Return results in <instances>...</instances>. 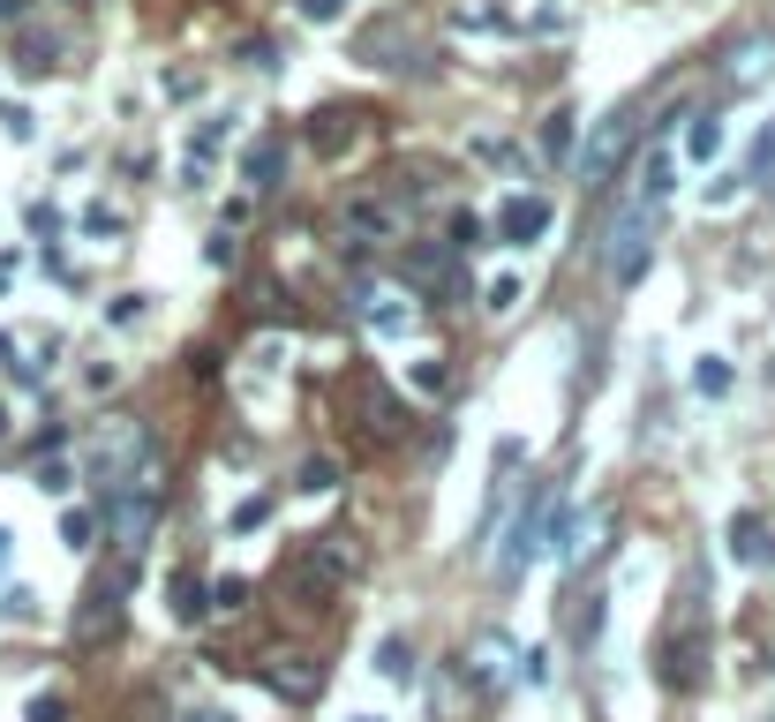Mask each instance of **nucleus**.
Here are the masks:
<instances>
[{
	"instance_id": "1",
	"label": "nucleus",
	"mask_w": 775,
	"mask_h": 722,
	"mask_svg": "<svg viewBox=\"0 0 775 722\" xmlns=\"http://www.w3.org/2000/svg\"><path fill=\"white\" fill-rule=\"evenodd\" d=\"M708 655H715V633H708V610H678L670 633L655 647V670L670 692H700L708 685Z\"/></svg>"
},
{
	"instance_id": "2",
	"label": "nucleus",
	"mask_w": 775,
	"mask_h": 722,
	"mask_svg": "<svg viewBox=\"0 0 775 722\" xmlns=\"http://www.w3.org/2000/svg\"><path fill=\"white\" fill-rule=\"evenodd\" d=\"M346 572H354V542H346V535H316V542H302V557L287 564V588H294L309 610H324V602L346 588Z\"/></svg>"
},
{
	"instance_id": "3",
	"label": "nucleus",
	"mask_w": 775,
	"mask_h": 722,
	"mask_svg": "<svg viewBox=\"0 0 775 722\" xmlns=\"http://www.w3.org/2000/svg\"><path fill=\"white\" fill-rule=\"evenodd\" d=\"M633 136H641V121H633V106H617V114H603V121L588 128V143L572 151V173H580L588 188H610V173L625 166Z\"/></svg>"
},
{
	"instance_id": "4",
	"label": "nucleus",
	"mask_w": 775,
	"mask_h": 722,
	"mask_svg": "<svg viewBox=\"0 0 775 722\" xmlns=\"http://www.w3.org/2000/svg\"><path fill=\"white\" fill-rule=\"evenodd\" d=\"M143 467H151V437H143V422H114L98 444H90V460H84V474L106 489V497H114L129 474H143Z\"/></svg>"
},
{
	"instance_id": "5",
	"label": "nucleus",
	"mask_w": 775,
	"mask_h": 722,
	"mask_svg": "<svg viewBox=\"0 0 775 722\" xmlns=\"http://www.w3.org/2000/svg\"><path fill=\"white\" fill-rule=\"evenodd\" d=\"M550 482H535L527 497H519V511H513V527H505V550H497V572H527L535 564V550L550 542Z\"/></svg>"
},
{
	"instance_id": "6",
	"label": "nucleus",
	"mask_w": 775,
	"mask_h": 722,
	"mask_svg": "<svg viewBox=\"0 0 775 722\" xmlns=\"http://www.w3.org/2000/svg\"><path fill=\"white\" fill-rule=\"evenodd\" d=\"M647 249H655V212H641V204H633V212L610 218L603 263H610V279H617V287H633V279L647 271Z\"/></svg>"
},
{
	"instance_id": "7",
	"label": "nucleus",
	"mask_w": 775,
	"mask_h": 722,
	"mask_svg": "<svg viewBox=\"0 0 775 722\" xmlns=\"http://www.w3.org/2000/svg\"><path fill=\"white\" fill-rule=\"evenodd\" d=\"M340 241L354 256L362 249H391V241H399V204H385V196H346L340 204Z\"/></svg>"
},
{
	"instance_id": "8",
	"label": "nucleus",
	"mask_w": 775,
	"mask_h": 722,
	"mask_svg": "<svg viewBox=\"0 0 775 722\" xmlns=\"http://www.w3.org/2000/svg\"><path fill=\"white\" fill-rule=\"evenodd\" d=\"M129 572H136V564H114L106 580H90L84 610H76V639H84V647H98V639L121 633V588H129Z\"/></svg>"
},
{
	"instance_id": "9",
	"label": "nucleus",
	"mask_w": 775,
	"mask_h": 722,
	"mask_svg": "<svg viewBox=\"0 0 775 722\" xmlns=\"http://www.w3.org/2000/svg\"><path fill=\"white\" fill-rule=\"evenodd\" d=\"M354 407H362V422H369V437H377V444H399V437L415 429V422H407V399H399L385 377H369V369L354 377Z\"/></svg>"
},
{
	"instance_id": "10",
	"label": "nucleus",
	"mask_w": 775,
	"mask_h": 722,
	"mask_svg": "<svg viewBox=\"0 0 775 722\" xmlns=\"http://www.w3.org/2000/svg\"><path fill=\"white\" fill-rule=\"evenodd\" d=\"M452 241H407V256H399V279L415 287V294H430V301H444L460 279H452Z\"/></svg>"
},
{
	"instance_id": "11",
	"label": "nucleus",
	"mask_w": 775,
	"mask_h": 722,
	"mask_svg": "<svg viewBox=\"0 0 775 722\" xmlns=\"http://www.w3.org/2000/svg\"><path fill=\"white\" fill-rule=\"evenodd\" d=\"M550 196H535V188H527V196H505V212H497V241H505V249H535V241H542V234H550Z\"/></svg>"
},
{
	"instance_id": "12",
	"label": "nucleus",
	"mask_w": 775,
	"mask_h": 722,
	"mask_svg": "<svg viewBox=\"0 0 775 722\" xmlns=\"http://www.w3.org/2000/svg\"><path fill=\"white\" fill-rule=\"evenodd\" d=\"M362 61H369V68H422L430 53L407 39L399 23H369V31H362Z\"/></svg>"
},
{
	"instance_id": "13",
	"label": "nucleus",
	"mask_w": 775,
	"mask_h": 722,
	"mask_svg": "<svg viewBox=\"0 0 775 722\" xmlns=\"http://www.w3.org/2000/svg\"><path fill=\"white\" fill-rule=\"evenodd\" d=\"M166 610H173V625H204V617H212V588H204V572L173 564V572H166Z\"/></svg>"
},
{
	"instance_id": "14",
	"label": "nucleus",
	"mask_w": 775,
	"mask_h": 722,
	"mask_svg": "<svg viewBox=\"0 0 775 722\" xmlns=\"http://www.w3.org/2000/svg\"><path fill=\"white\" fill-rule=\"evenodd\" d=\"M354 136H362V114H354V106H324V114H309V151H324V159H340Z\"/></svg>"
},
{
	"instance_id": "15",
	"label": "nucleus",
	"mask_w": 775,
	"mask_h": 722,
	"mask_svg": "<svg viewBox=\"0 0 775 722\" xmlns=\"http://www.w3.org/2000/svg\"><path fill=\"white\" fill-rule=\"evenodd\" d=\"M263 678H271V692H287V700H316L324 692V662L316 655H279Z\"/></svg>"
},
{
	"instance_id": "16",
	"label": "nucleus",
	"mask_w": 775,
	"mask_h": 722,
	"mask_svg": "<svg viewBox=\"0 0 775 722\" xmlns=\"http://www.w3.org/2000/svg\"><path fill=\"white\" fill-rule=\"evenodd\" d=\"M354 309L369 316V332H377V340H407V324H415V309H407L399 294H377V287H362V301H354Z\"/></svg>"
},
{
	"instance_id": "17",
	"label": "nucleus",
	"mask_w": 775,
	"mask_h": 722,
	"mask_svg": "<svg viewBox=\"0 0 775 722\" xmlns=\"http://www.w3.org/2000/svg\"><path fill=\"white\" fill-rule=\"evenodd\" d=\"M279 166H287V136H263L257 151L241 159V181L249 188H279Z\"/></svg>"
},
{
	"instance_id": "18",
	"label": "nucleus",
	"mask_w": 775,
	"mask_h": 722,
	"mask_svg": "<svg viewBox=\"0 0 775 722\" xmlns=\"http://www.w3.org/2000/svg\"><path fill=\"white\" fill-rule=\"evenodd\" d=\"M15 61H23L31 76H45V68H61V39H53V31H31V23H23V31H15Z\"/></svg>"
},
{
	"instance_id": "19",
	"label": "nucleus",
	"mask_w": 775,
	"mask_h": 722,
	"mask_svg": "<svg viewBox=\"0 0 775 722\" xmlns=\"http://www.w3.org/2000/svg\"><path fill=\"white\" fill-rule=\"evenodd\" d=\"M377 678H385V685H415V647H407L399 633L377 639Z\"/></svg>"
},
{
	"instance_id": "20",
	"label": "nucleus",
	"mask_w": 775,
	"mask_h": 722,
	"mask_svg": "<svg viewBox=\"0 0 775 722\" xmlns=\"http://www.w3.org/2000/svg\"><path fill=\"white\" fill-rule=\"evenodd\" d=\"M731 384H738V369L723 354H700V362H692V391H700V399H731Z\"/></svg>"
},
{
	"instance_id": "21",
	"label": "nucleus",
	"mask_w": 775,
	"mask_h": 722,
	"mask_svg": "<svg viewBox=\"0 0 775 722\" xmlns=\"http://www.w3.org/2000/svg\"><path fill=\"white\" fill-rule=\"evenodd\" d=\"M670 151H655V159H647L641 166V188H633V204H641V212H655V204H663V196H670Z\"/></svg>"
},
{
	"instance_id": "22",
	"label": "nucleus",
	"mask_w": 775,
	"mask_h": 722,
	"mask_svg": "<svg viewBox=\"0 0 775 722\" xmlns=\"http://www.w3.org/2000/svg\"><path fill=\"white\" fill-rule=\"evenodd\" d=\"M715 151H723V121H715V114H692V121H686V159L708 166Z\"/></svg>"
},
{
	"instance_id": "23",
	"label": "nucleus",
	"mask_w": 775,
	"mask_h": 722,
	"mask_svg": "<svg viewBox=\"0 0 775 722\" xmlns=\"http://www.w3.org/2000/svg\"><path fill=\"white\" fill-rule=\"evenodd\" d=\"M519 294H527V279H519V271H497V279L482 287V309H489V316H513Z\"/></svg>"
},
{
	"instance_id": "24",
	"label": "nucleus",
	"mask_w": 775,
	"mask_h": 722,
	"mask_svg": "<svg viewBox=\"0 0 775 722\" xmlns=\"http://www.w3.org/2000/svg\"><path fill=\"white\" fill-rule=\"evenodd\" d=\"M0 136H8V143H39V114H31L23 98H8V106H0Z\"/></svg>"
},
{
	"instance_id": "25",
	"label": "nucleus",
	"mask_w": 775,
	"mask_h": 722,
	"mask_svg": "<svg viewBox=\"0 0 775 722\" xmlns=\"http://www.w3.org/2000/svg\"><path fill=\"white\" fill-rule=\"evenodd\" d=\"M143 316H151V294H114L106 301V324H114V332H136Z\"/></svg>"
},
{
	"instance_id": "26",
	"label": "nucleus",
	"mask_w": 775,
	"mask_h": 722,
	"mask_svg": "<svg viewBox=\"0 0 775 722\" xmlns=\"http://www.w3.org/2000/svg\"><path fill=\"white\" fill-rule=\"evenodd\" d=\"M415 391H422V399H444V391H452V369H444V354H422V362H415Z\"/></svg>"
},
{
	"instance_id": "27",
	"label": "nucleus",
	"mask_w": 775,
	"mask_h": 722,
	"mask_svg": "<svg viewBox=\"0 0 775 722\" xmlns=\"http://www.w3.org/2000/svg\"><path fill=\"white\" fill-rule=\"evenodd\" d=\"M603 617H610V602H603V595H588V610L572 617V639H580V647H595V639H603Z\"/></svg>"
},
{
	"instance_id": "28",
	"label": "nucleus",
	"mask_w": 775,
	"mask_h": 722,
	"mask_svg": "<svg viewBox=\"0 0 775 722\" xmlns=\"http://www.w3.org/2000/svg\"><path fill=\"white\" fill-rule=\"evenodd\" d=\"M0 617H8V625H39V595H31V588H8V595H0Z\"/></svg>"
},
{
	"instance_id": "29",
	"label": "nucleus",
	"mask_w": 775,
	"mask_h": 722,
	"mask_svg": "<svg viewBox=\"0 0 775 722\" xmlns=\"http://www.w3.org/2000/svg\"><path fill=\"white\" fill-rule=\"evenodd\" d=\"M332 482H340V467H332V460H302V474H294V489H309V497H324Z\"/></svg>"
},
{
	"instance_id": "30",
	"label": "nucleus",
	"mask_w": 775,
	"mask_h": 722,
	"mask_svg": "<svg viewBox=\"0 0 775 722\" xmlns=\"http://www.w3.org/2000/svg\"><path fill=\"white\" fill-rule=\"evenodd\" d=\"M542 151H550V159H572V114H550V121H542Z\"/></svg>"
},
{
	"instance_id": "31",
	"label": "nucleus",
	"mask_w": 775,
	"mask_h": 722,
	"mask_svg": "<svg viewBox=\"0 0 775 722\" xmlns=\"http://www.w3.org/2000/svg\"><path fill=\"white\" fill-rule=\"evenodd\" d=\"M204 263H212V271H234V263H241V241H234V234L218 226L212 241H204Z\"/></svg>"
},
{
	"instance_id": "32",
	"label": "nucleus",
	"mask_w": 775,
	"mask_h": 722,
	"mask_svg": "<svg viewBox=\"0 0 775 722\" xmlns=\"http://www.w3.org/2000/svg\"><path fill=\"white\" fill-rule=\"evenodd\" d=\"M90 535H98L90 511H61V542H68V550H90Z\"/></svg>"
},
{
	"instance_id": "33",
	"label": "nucleus",
	"mask_w": 775,
	"mask_h": 722,
	"mask_svg": "<svg viewBox=\"0 0 775 722\" xmlns=\"http://www.w3.org/2000/svg\"><path fill=\"white\" fill-rule=\"evenodd\" d=\"M84 234H90V241H121V212L90 204V212H84Z\"/></svg>"
},
{
	"instance_id": "34",
	"label": "nucleus",
	"mask_w": 775,
	"mask_h": 722,
	"mask_svg": "<svg viewBox=\"0 0 775 722\" xmlns=\"http://www.w3.org/2000/svg\"><path fill=\"white\" fill-rule=\"evenodd\" d=\"M23 722H68V700H61V692H39V700L23 708Z\"/></svg>"
},
{
	"instance_id": "35",
	"label": "nucleus",
	"mask_w": 775,
	"mask_h": 722,
	"mask_svg": "<svg viewBox=\"0 0 775 722\" xmlns=\"http://www.w3.org/2000/svg\"><path fill=\"white\" fill-rule=\"evenodd\" d=\"M294 15H302V23H340L346 0H294Z\"/></svg>"
},
{
	"instance_id": "36",
	"label": "nucleus",
	"mask_w": 775,
	"mask_h": 722,
	"mask_svg": "<svg viewBox=\"0 0 775 722\" xmlns=\"http://www.w3.org/2000/svg\"><path fill=\"white\" fill-rule=\"evenodd\" d=\"M482 234H489V226H482L474 212H460V218H452V249H482Z\"/></svg>"
},
{
	"instance_id": "37",
	"label": "nucleus",
	"mask_w": 775,
	"mask_h": 722,
	"mask_svg": "<svg viewBox=\"0 0 775 722\" xmlns=\"http://www.w3.org/2000/svg\"><path fill=\"white\" fill-rule=\"evenodd\" d=\"M68 482H76V474H68V460H45V467H39V489H45V497H68Z\"/></svg>"
},
{
	"instance_id": "38",
	"label": "nucleus",
	"mask_w": 775,
	"mask_h": 722,
	"mask_svg": "<svg viewBox=\"0 0 775 722\" xmlns=\"http://www.w3.org/2000/svg\"><path fill=\"white\" fill-rule=\"evenodd\" d=\"M263 519H271V497H249V505L234 511V535H257Z\"/></svg>"
},
{
	"instance_id": "39",
	"label": "nucleus",
	"mask_w": 775,
	"mask_h": 722,
	"mask_svg": "<svg viewBox=\"0 0 775 722\" xmlns=\"http://www.w3.org/2000/svg\"><path fill=\"white\" fill-rule=\"evenodd\" d=\"M249 602V580H218L212 588V610H241Z\"/></svg>"
},
{
	"instance_id": "40",
	"label": "nucleus",
	"mask_w": 775,
	"mask_h": 722,
	"mask_svg": "<svg viewBox=\"0 0 775 722\" xmlns=\"http://www.w3.org/2000/svg\"><path fill=\"white\" fill-rule=\"evenodd\" d=\"M753 173H775V121L761 128V143H753Z\"/></svg>"
},
{
	"instance_id": "41",
	"label": "nucleus",
	"mask_w": 775,
	"mask_h": 722,
	"mask_svg": "<svg viewBox=\"0 0 775 722\" xmlns=\"http://www.w3.org/2000/svg\"><path fill=\"white\" fill-rule=\"evenodd\" d=\"M159 90H166V98H196V90H204V76H159Z\"/></svg>"
},
{
	"instance_id": "42",
	"label": "nucleus",
	"mask_w": 775,
	"mask_h": 722,
	"mask_svg": "<svg viewBox=\"0 0 775 722\" xmlns=\"http://www.w3.org/2000/svg\"><path fill=\"white\" fill-rule=\"evenodd\" d=\"M15 271H23V256H15V249H0V287H8Z\"/></svg>"
},
{
	"instance_id": "43",
	"label": "nucleus",
	"mask_w": 775,
	"mask_h": 722,
	"mask_svg": "<svg viewBox=\"0 0 775 722\" xmlns=\"http://www.w3.org/2000/svg\"><path fill=\"white\" fill-rule=\"evenodd\" d=\"M23 8H31V0H0V23H23Z\"/></svg>"
},
{
	"instance_id": "44",
	"label": "nucleus",
	"mask_w": 775,
	"mask_h": 722,
	"mask_svg": "<svg viewBox=\"0 0 775 722\" xmlns=\"http://www.w3.org/2000/svg\"><path fill=\"white\" fill-rule=\"evenodd\" d=\"M8 437H15V414H8V399H0V444H8Z\"/></svg>"
},
{
	"instance_id": "45",
	"label": "nucleus",
	"mask_w": 775,
	"mask_h": 722,
	"mask_svg": "<svg viewBox=\"0 0 775 722\" xmlns=\"http://www.w3.org/2000/svg\"><path fill=\"white\" fill-rule=\"evenodd\" d=\"M8 557H15V535H8V527H0V572H8Z\"/></svg>"
},
{
	"instance_id": "46",
	"label": "nucleus",
	"mask_w": 775,
	"mask_h": 722,
	"mask_svg": "<svg viewBox=\"0 0 775 722\" xmlns=\"http://www.w3.org/2000/svg\"><path fill=\"white\" fill-rule=\"evenodd\" d=\"M181 722H226V715H212V708H189V715H181Z\"/></svg>"
},
{
	"instance_id": "47",
	"label": "nucleus",
	"mask_w": 775,
	"mask_h": 722,
	"mask_svg": "<svg viewBox=\"0 0 775 722\" xmlns=\"http://www.w3.org/2000/svg\"><path fill=\"white\" fill-rule=\"evenodd\" d=\"M354 722H385V715H354Z\"/></svg>"
},
{
	"instance_id": "48",
	"label": "nucleus",
	"mask_w": 775,
	"mask_h": 722,
	"mask_svg": "<svg viewBox=\"0 0 775 722\" xmlns=\"http://www.w3.org/2000/svg\"><path fill=\"white\" fill-rule=\"evenodd\" d=\"M768 564H775V542H768Z\"/></svg>"
},
{
	"instance_id": "49",
	"label": "nucleus",
	"mask_w": 775,
	"mask_h": 722,
	"mask_svg": "<svg viewBox=\"0 0 775 722\" xmlns=\"http://www.w3.org/2000/svg\"><path fill=\"white\" fill-rule=\"evenodd\" d=\"M768 722H775V715H768Z\"/></svg>"
}]
</instances>
